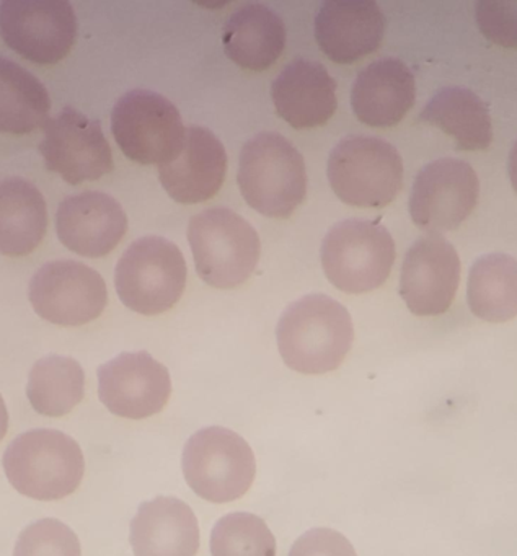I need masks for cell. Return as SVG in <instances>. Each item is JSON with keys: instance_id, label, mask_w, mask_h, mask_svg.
<instances>
[{"instance_id": "cell-24", "label": "cell", "mask_w": 517, "mask_h": 556, "mask_svg": "<svg viewBox=\"0 0 517 556\" xmlns=\"http://www.w3.org/2000/svg\"><path fill=\"white\" fill-rule=\"evenodd\" d=\"M421 122L451 135L464 151H483L491 144L493 128L483 100L464 87L439 90L419 113Z\"/></svg>"}, {"instance_id": "cell-2", "label": "cell", "mask_w": 517, "mask_h": 556, "mask_svg": "<svg viewBox=\"0 0 517 556\" xmlns=\"http://www.w3.org/2000/svg\"><path fill=\"white\" fill-rule=\"evenodd\" d=\"M12 486L38 501H58L79 488L86 473L83 448L66 432L31 429L11 442L4 454Z\"/></svg>"}, {"instance_id": "cell-14", "label": "cell", "mask_w": 517, "mask_h": 556, "mask_svg": "<svg viewBox=\"0 0 517 556\" xmlns=\"http://www.w3.org/2000/svg\"><path fill=\"white\" fill-rule=\"evenodd\" d=\"M461 260L457 250L441 233L416 240L403 260L400 294L418 317L444 314L457 294Z\"/></svg>"}, {"instance_id": "cell-8", "label": "cell", "mask_w": 517, "mask_h": 556, "mask_svg": "<svg viewBox=\"0 0 517 556\" xmlns=\"http://www.w3.org/2000/svg\"><path fill=\"white\" fill-rule=\"evenodd\" d=\"M320 256L331 285L350 294H363L380 288L389 278L395 242L382 224L346 219L328 230Z\"/></svg>"}, {"instance_id": "cell-21", "label": "cell", "mask_w": 517, "mask_h": 556, "mask_svg": "<svg viewBox=\"0 0 517 556\" xmlns=\"http://www.w3.org/2000/svg\"><path fill=\"white\" fill-rule=\"evenodd\" d=\"M415 103V77L402 61L383 58L354 80L351 105L361 122L387 128L405 118Z\"/></svg>"}, {"instance_id": "cell-19", "label": "cell", "mask_w": 517, "mask_h": 556, "mask_svg": "<svg viewBox=\"0 0 517 556\" xmlns=\"http://www.w3.org/2000/svg\"><path fill=\"white\" fill-rule=\"evenodd\" d=\"M129 542L136 556H197L200 526L187 503L159 496L139 506Z\"/></svg>"}, {"instance_id": "cell-13", "label": "cell", "mask_w": 517, "mask_h": 556, "mask_svg": "<svg viewBox=\"0 0 517 556\" xmlns=\"http://www.w3.org/2000/svg\"><path fill=\"white\" fill-rule=\"evenodd\" d=\"M41 155L50 172L60 174L67 184L97 180L113 170V155L102 126L73 106L43 126Z\"/></svg>"}, {"instance_id": "cell-18", "label": "cell", "mask_w": 517, "mask_h": 556, "mask_svg": "<svg viewBox=\"0 0 517 556\" xmlns=\"http://www.w3.org/2000/svg\"><path fill=\"white\" fill-rule=\"evenodd\" d=\"M386 17L374 0H328L315 18V38L335 63H353L379 48Z\"/></svg>"}, {"instance_id": "cell-25", "label": "cell", "mask_w": 517, "mask_h": 556, "mask_svg": "<svg viewBox=\"0 0 517 556\" xmlns=\"http://www.w3.org/2000/svg\"><path fill=\"white\" fill-rule=\"evenodd\" d=\"M467 301L471 314L490 324L517 317V260L506 253H488L471 265Z\"/></svg>"}, {"instance_id": "cell-6", "label": "cell", "mask_w": 517, "mask_h": 556, "mask_svg": "<svg viewBox=\"0 0 517 556\" xmlns=\"http://www.w3.org/2000/svg\"><path fill=\"white\" fill-rule=\"evenodd\" d=\"M188 486L210 503H230L242 497L255 480V454L249 442L220 426L191 435L181 457Z\"/></svg>"}, {"instance_id": "cell-12", "label": "cell", "mask_w": 517, "mask_h": 556, "mask_svg": "<svg viewBox=\"0 0 517 556\" xmlns=\"http://www.w3.org/2000/svg\"><path fill=\"white\" fill-rule=\"evenodd\" d=\"M480 184L474 167L457 159L426 165L413 184L409 214L429 233L457 229L477 206Z\"/></svg>"}, {"instance_id": "cell-26", "label": "cell", "mask_w": 517, "mask_h": 556, "mask_svg": "<svg viewBox=\"0 0 517 556\" xmlns=\"http://www.w3.org/2000/svg\"><path fill=\"white\" fill-rule=\"evenodd\" d=\"M43 84L14 61L0 58V131L27 135L50 119Z\"/></svg>"}, {"instance_id": "cell-3", "label": "cell", "mask_w": 517, "mask_h": 556, "mask_svg": "<svg viewBox=\"0 0 517 556\" xmlns=\"http://www.w3.org/2000/svg\"><path fill=\"white\" fill-rule=\"evenodd\" d=\"M237 181L253 210L278 219L291 216L307 193L304 159L278 132H260L243 146Z\"/></svg>"}, {"instance_id": "cell-27", "label": "cell", "mask_w": 517, "mask_h": 556, "mask_svg": "<svg viewBox=\"0 0 517 556\" xmlns=\"http://www.w3.org/2000/svg\"><path fill=\"white\" fill-rule=\"evenodd\" d=\"M86 395V372L73 357L51 356L38 361L28 377L27 396L35 412L60 418L73 412Z\"/></svg>"}, {"instance_id": "cell-32", "label": "cell", "mask_w": 517, "mask_h": 556, "mask_svg": "<svg viewBox=\"0 0 517 556\" xmlns=\"http://www.w3.org/2000/svg\"><path fill=\"white\" fill-rule=\"evenodd\" d=\"M507 168H509L510 184H513V188L517 193V139L516 142H514L513 148H510L509 164H507Z\"/></svg>"}, {"instance_id": "cell-30", "label": "cell", "mask_w": 517, "mask_h": 556, "mask_svg": "<svg viewBox=\"0 0 517 556\" xmlns=\"http://www.w3.org/2000/svg\"><path fill=\"white\" fill-rule=\"evenodd\" d=\"M477 24L493 43L517 48V0H480Z\"/></svg>"}, {"instance_id": "cell-23", "label": "cell", "mask_w": 517, "mask_h": 556, "mask_svg": "<svg viewBox=\"0 0 517 556\" xmlns=\"http://www.w3.org/2000/svg\"><path fill=\"white\" fill-rule=\"evenodd\" d=\"M48 211L41 191L25 178L0 181V253L30 255L47 233Z\"/></svg>"}, {"instance_id": "cell-31", "label": "cell", "mask_w": 517, "mask_h": 556, "mask_svg": "<svg viewBox=\"0 0 517 556\" xmlns=\"http://www.w3.org/2000/svg\"><path fill=\"white\" fill-rule=\"evenodd\" d=\"M289 556H357L346 536L337 530L312 529L299 536Z\"/></svg>"}, {"instance_id": "cell-10", "label": "cell", "mask_w": 517, "mask_h": 556, "mask_svg": "<svg viewBox=\"0 0 517 556\" xmlns=\"http://www.w3.org/2000/svg\"><path fill=\"white\" fill-rule=\"evenodd\" d=\"M0 35L25 60L56 64L76 43L77 18L67 0H4Z\"/></svg>"}, {"instance_id": "cell-1", "label": "cell", "mask_w": 517, "mask_h": 556, "mask_svg": "<svg viewBox=\"0 0 517 556\" xmlns=\"http://www.w3.org/2000/svg\"><path fill=\"white\" fill-rule=\"evenodd\" d=\"M276 340L282 361L295 372H331L353 346V320L330 295H305L279 318Z\"/></svg>"}, {"instance_id": "cell-5", "label": "cell", "mask_w": 517, "mask_h": 556, "mask_svg": "<svg viewBox=\"0 0 517 556\" xmlns=\"http://www.w3.org/2000/svg\"><path fill=\"white\" fill-rule=\"evenodd\" d=\"M328 181L351 206L380 207L395 200L403 184V162L390 142L374 136L341 139L328 159Z\"/></svg>"}, {"instance_id": "cell-29", "label": "cell", "mask_w": 517, "mask_h": 556, "mask_svg": "<svg viewBox=\"0 0 517 556\" xmlns=\"http://www.w3.org/2000/svg\"><path fill=\"white\" fill-rule=\"evenodd\" d=\"M14 556H83V552L70 526L58 519H41L21 533Z\"/></svg>"}, {"instance_id": "cell-4", "label": "cell", "mask_w": 517, "mask_h": 556, "mask_svg": "<svg viewBox=\"0 0 517 556\" xmlns=\"http://www.w3.org/2000/svg\"><path fill=\"white\" fill-rule=\"evenodd\" d=\"M188 240L198 275L213 288L242 285L260 260L258 233L229 207H211L191 217Z\"/></svg>"}, {"instance_id": "cell-9", "label": "cell", "mask_w": 517, "mask_h": 556, "mask_svg": "<svg viewBox=\"0 0 517 556\" xmlns=\"http://www.w3.org/2000/svg\"><path fill=\"white\" fill-rule=\"evenodd\" d=\"M112 131L126 157L142 165L172 161L187 135L177 106L149 90H131L116 102Z\"/></svg>"}, {"instance_id": "cell-7", "label": "cell", "mask_w": 517, "mask_h": 556, "mask_svg": "<svg viewBox=\"0 0 517 556\" xmlns=\"http://www.w3.org/2000/svg\"><path fill=\"white\" fill-rule=\"evenodd\" d=\"M116 292L126 307L159 315L180 301L187 285V262L164 237H142L129 245L115 273Z\"/></svg>"}, {"instance_id": "cell-28", "label": "cell", "mask_w": 517, "mask_h": 556, "mask_svg": "<svg viewBox=\"0 0 517 556\" xmlns=\"http://www.w3.org/2000/svg\"><path fill=\"white\" fill-rule=\"evenodd\" d=\"M213 556H276V539L262 517L232 513L217 520L211 533Z\"/></svg>"}, {"instance_id": "cell-17", "label": "cell", "mask_w": 517, "mask_h": 556, "mask_svg": "<svg viewBox=\"0 0 517 556\" xmlns=\"http://www.w3.org/2000/svg\"><path fill=\"white\" fill-rule=\"evenodd\" d=\"M227 154L223 142L201 126H190L184 148L172 161L159 165V178L168 197L197 204L213 198L223 187Z\"/></svg>"}, {"instance_id": "cell-11", "label": "cell", "mask_w": 517, "mask_h": 556, "mask_svg": "<svg viewBox=\"0 0 517 556\" xmlns=\"http://www.w3.org/2000/svg\"><path fill=\"white\" fill-rule=\"evenodd\" d=\"M28 298L35 312L50 324L80 327L102 315L109 291L96 269L73 260H58L35 273Z\"/></svg>"}, {"instance_id": "cell-22", "label": "cell", "mask_w": 517, "mask_h": 556, "mask_svg": "<svg viewBox=\"0 0 517 556\" xmlns=\"http://www.w3.org/2000/svg\"><path fill=\"white\" fill-rule=\"evenodd\" d=\"M224 50L243 70L265 71L281 56L286 28L278 14L263 4H247L230 15L224 28Z\"/></svg>"}, {"instance_id": "cell-15", "label": "cell", "mask_w": 517, "mask_h": 556, "mask_svg": "<svg viewBox=\"0 0 517 556\" xmlns=\"http://www.w3.org/2000/svg\"><path fill=\"white\" fill-rule=\"evenodd\" d=\"M171 395V372L146 351L123 353L100 366L99 396L113 415L149 418L164 409Z\"/></svg>"}, {"instance_id": "cell-20", "label": "cell", "mask_w": 517, "mask_h": 556, "mask_svg": "<svg viewBox=\"0 0 517 556\" xmlns=\"http://www.w3.org/2000/svg\"><path fill=\"white\" fill-rule=\"evenodd\" d=\"M276 112L294 128L325 125L337 110V84L317 61L294 60L272 86Z\"/></svg>"}, {"instance_id": "cell-16", "label": "cell", "mask_w": 517, "mask_h": 556, "mask_svg": "<svg viewBox=\"0 0 517 556\" xmlns=\"http://www.w3.org/2000/svg\"><path fill=\"white\" fill-rule=\"evenodd\" d=\"M56 230L67 249L77 255L99 258L122 242L128 230V217L122 204L110 194L84 191L61 201Z\"/></svg>"}, {"instance_id": "cell-33", "label": "cell", "mask_w": 517, "mask_h": 556, "mask_svg": "<svg viewBox=\"0 0 517 556\" xmlns=\"http://www.w3.org/2000/svg\"><path fill=\"white\" fill-rule=\"evenodd\" d=\"M9 431V412L4 399L0 395V441L5 438Z\"/></svg>"}]
</instances>
